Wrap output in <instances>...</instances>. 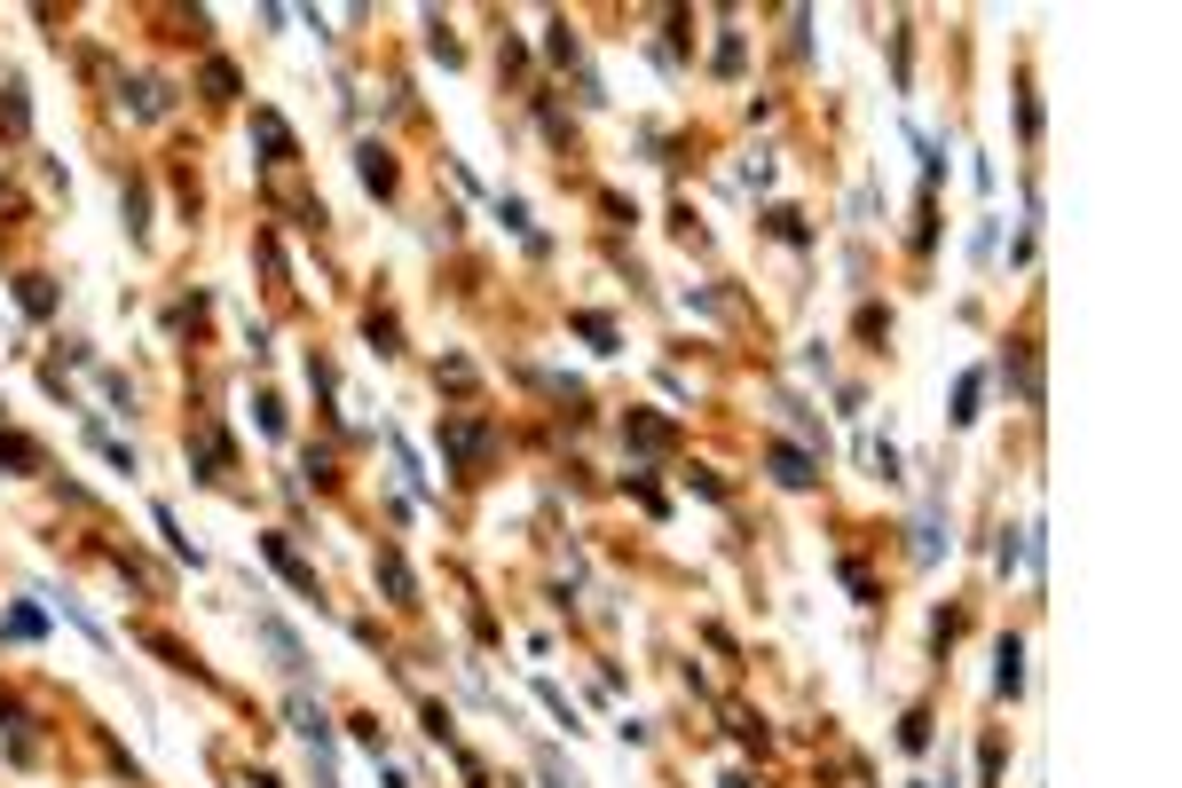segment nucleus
<instances>
[{
	"label": "nucleus",
	"instance_id": "f257e3e1",
	"mask_svg": "<svg viewBox=\"0 0 1182 788\" xmlns=\"http://www.w3.org/2000/svg\"><path fill=\"white\" fill-rule=\"evenodd\" d=\"M260 552H269V561H276V568H284L292 583H300V591H316V568H308V561H300V552H292L284 537H269V544H260Z\"/></svg>",
	"mask_w": 1182,
	"mask_h": 788
},
{
	"label": "nucleus",
	"instance_id": "f03ea898",
	"mask_svg": "<svg viewBox=\"0 0 1182 788\" xmlns=\"http://www.w3.org/2000/svg\"><path fill=\"white\" fill-rule=\"evenodd\" d=\"M773 473H780L788 489H804V481H812V457H804V450H773Z\"/></svg>",
	"mask_w": 1182,
	"mask_h": 788
},
{
	"label": "nucleus",
	"instance_id": "7ed1b4c3",
	"mask_svg": "<svg viewBox=\"0 0 1182 788\" xmlns=\"http://www.w3.org/2000/svg\"><path fill=\"white\" fill-rule=\"evenodd\" d=\"M292 726H300V734H308L316 749H332V726H323V717H316L308 702H292Z\"/></svg>",
	"mask_w": 1182,
	"mask_h": 788
},
{
	"label": "nucleus",
	"instance_id": "20e7f679",
	"mask_svg": "<svg viewBox=\"0 0 1182 788\" xmlns=\"http://www.w3.org/2000/svg\"><path fill=\"white\" fill-rule=\"evenodd\" d=\"M40 631H48L40 607H16V615H9V639H40Z\"/></svg>",
	"mask_w": 1182,
	"mask_h": 788
},
{
	"label": "nucleus",
	"instance_id": "39448f33",
	"mask_svg": "<svg viewBox=\"0 0 1182 788\" xmlns=\"http://www.w3.org/2000/svg\"><path fill=\"white\" fill-rule=\"evenodd\" d=\"M0 457H9V466H40V457H32V442H24V434H0Z\"/></svg>",
	"mask_w": 1182,
	"mask_h": 788
},
{
	"label": "nucleus",
	"instance_id": "423d86ee",
	"mask_svg": "<svg viewBox=\"0 0 1182 788\" xmlns=\"http://www.w3.org/2000/svg\"><path fill=\"white\" fill-rule=\"evenodd\" d=\"M364 182H371V189H386V182H394V167H386L379 150H364Z\"/></svg>",
	"mask_w": 1182,
	"mask_h": 788
}]
</instances>
